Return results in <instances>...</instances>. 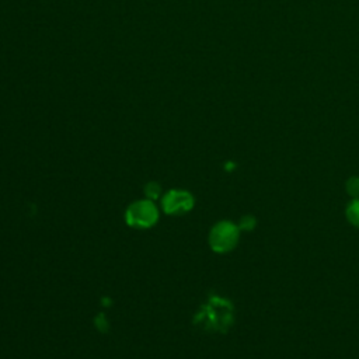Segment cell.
Instances as JSON below:
<instances>
[{
  "mask_svg": "<svg viewBox=\"0 0 359 359\" xmlns=\"http://www.w3.org/2000/svg\"><path fill=\"white\" fill-rule=\"evenodd\" d=\"M238 224L230 220L217 222L209 231V245L217 254L230 252L240 240Z\"/></svg>",
  "mask_w": 359,
  "mask_h": 359,
  "instance_id": "2",
  "label": "cell"
},
{
  "mask_svg": "<svg viewBox=\"0 0 359 359\" xmlns=\"http://www.w3.org/2000/svg\"><path fill=\"white\" fill-rule=\"evenodd\" d=\"M144 192H146V196L149 199H156V198L160 196L161 188H160V185L157 182H149L146 185V188H144Z\"/></svg>",
  "mask_w": 359,
  "mask_h": 359,
  "instance_id": "8",
  "label": "cell"
},
{
  "mask_svg": "<svg viewBox=\"0 0 359 359\" xmlns=\"http://www.w3.org/2000/svg\"><path fill=\"white\" fill-rule=\"evenodd\" d=\"M345 189H346L348 195L352 196V199L359 198V177H356V175L351 177L345 184Z\"/></svg>",
  "mask_w": 359,
  "mask_h": 359,
  "instance_id": "6",
  "label": "cell"
},
{
  "mask_svg": "<svg viewBox=\"0 0 359 359\" xmlns=\"http://www.w3.org/2000/svg\"><path fill=\"white\" fill-rule=\"evenodd\" d=\"M257 224V220L254 216L251 215H247V216H243L240 223H238V229L240 230H244V231H251Z\"/></svg>",
  "mask_w": 359,
  "mask_h": 359,
  "instance_id": "7",
  "label": "cell"
},
{
  "mask_svg": "<svg viewBox=\"0 0 359 359\" xmlns=\"http://www.w3.org/2000/svg\"><path fill=\"white\" fill-rule=\"evenodd\" d=\"M158 219V210L150 199L136 201L128 206L125 213V220L133 227H151Z\"/></svg>",
  "mask_w": 359,
  "mask_h": 359,
  "instance_id": "3",
  "label": "cell"
},
{
  "mask_svg": "<svg viewBox=\"0 0 359 359\" xmlns=\"http://www.w3.org/2000/svg\"><path fill=\"white\" fill-rule=\"evenodd\" d=\"M194 206V196L182 189H171L161 199V208L168 215L187 213Z\"/></svg>",
  "mask_w": 359,
  "mask_h": 359,
  "instance_id": "4",
  "label": "cell"
},
{
  "mask_svg": "<svg viewBox=\"0 0 359 359\" xmlns=\"http://www.w3.org/2000/svg\"><path fill=\"white\" fill-rule=\"evenodd\" d=\"M345 216L348 222L359 229V198H353L345 209Z\"/></svg>",
  "mask_w": 359,
  "mask_h": 359,
  "instance_id": "5",
  "label": "cell"
},
{
  "mask_svg": "<svg viewBox=\"0 0 359 359\" xmlns=\"http://www.w3.org/2000/svg\"><path fill=\"white\" fill-rule=\"evenodd\" d=\"M196 324L206 330L224 332L233 321L231 304L220 297H213L195 317Z\"/></svg>",
  "mask_w": 359,
  "mask_h": 359,
  "instance_id": "1",
  "label": "cell"
}]
</instances>
